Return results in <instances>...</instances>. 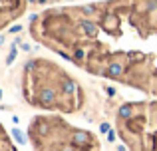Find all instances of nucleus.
<instances>
[{"label": "nucleus", "mask_w": 157, "mask_h": 151, "mask_svg": "<svg viewBox=\"0 0 157 151\" xmlns=\"http://www.w3.org/2000/svg\"><path fill=\"white\" fill-rule=\"evenodd\" d=\"M28 137L34 151H100L98 137L66 121L60 113H40L30 119Z\"/></svg>", "instance_id": "7ed1b4c3"}, {"label": "nucleus", "mask_w": 157, "mask_h": 151, "mask_svg": "<svg viewBox=\"0 0 157 151\" xmlns=\"http://www.w3.org/2000/svg\"><path fill=\"white\" fill-rule=\"evenodd\" d=\"M28 28L34 42L82 72L157 100V0L56 6Z\"/></svg>", "instance_id": "f257e3e1"}, {"label": "nucleus", "mask_w": 157, "mask_h": 151, "mask_svg": "<svg viewBox=\"0 0 157 151\" xmlns=\"http://www.w3.org/2000/svg\"><path fill=\"white\" fill-rule=\"evenodd\" d=\"M113 119L119 151H157V100L125 101Z\"/></svg>", "instance_id": "20e7f679"}, {"label": "nucleus", "mask_w": 157, "mask_h": 151, "mask_svg": "<svg viewBox=\"0 0 157 151\" xmlns=\"http://www.w3.org/2000/svg\"><path fill=\"white\" fill-rule=\"evenodd\" d=\"M24 101L44 113L72 115L86 104L84 88L62 64L48 58L28 60L20 74Z\"/></svg>", "instance_id": "f03ea898"}, {"label": "nucleus", "mask_w": 157, "mask_h": 151, "mask_svg": "<svg viewBox=\"0 0 157 151\" xmlns=\"http://www.w3.org/2000/svg\"><path fill=\"white\" fill-rule=\"evenodd\" d=\"M26 10V0H0V30L8 28Z\"/></svg>", "instance_id": "39448f33"}, {"label": "nucleus", "mask_w": 157, "mask_h": 151, "mask_svg": "<svg viewBox=\"0 0 157 151\" xmlns=\"http://www.w3.org/2000/svg\"><path fill=\"white\" fill-rule=\"evenodd\" d=\"M0 151H16L14 143L10 139V133L6 131V127L2 123H0Z\"/></svg>", "instance_id": "423d86ee"}]
</instances>
